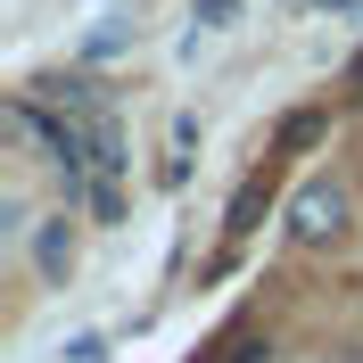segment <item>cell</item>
Wrapping results in <instances>:
<instances>
[{"label": "cell", "mask_w": 363, "mask_h": 363, "mask_svg": "<svg viewBox=\"0 0 363 363\" xmlns=\"http://www.w3.org/2000/svg\"><path fill=\"white\" fill-rule=\"evenodd\" d=\"M33 91H42V99H50V108H58V116H83V124H91V116H99V108H108V91L91 83V74H42V83H33Z\"/></svg>", "instance_id": "4"}, {"label": "cell", "mask_w": 363, "mask_h": 363, "mask_svg": "<svg viewBox=\"0 0 363 363\" xmlns=\"http://www.w3.org/2000/svg\"><path fill=\"white\" fill-rule=\"evenodd\" d=\"M322 133H330V116H322V108H289V116H281V133H272V157H297V149H314Z\"/></svg>", "instance_id": "7"}, {"label": "cell", "mask_w": 363, "mask_h": 363, "mask_svg": "<svg viewBox=\"0 0 363 363\" xmlns=\"http://www.w3.org/2000/svg\"><path fill=\"white\" fill-rule=\"evenodd\" d=\"M281 231H289V248L322 256V248H339L347 231H355V199H347V182L339 174H306L289 190V206H281Z\"/></svg>", "instance_id": "1"}, {"label": "cell", "mask_w": 363, "mask_h": 363, "mask_svg": "<svg viewBox=\"0 0 363 363\" xmlns=\"http://www.w3.org/2000/svg\"><path fill=\"white\" fill-rule=\"evenodd\" d=\"M240 17H248V0H190V25L199 33H240Z\"/></svg>", "instance_id": "8"}, {"label": "cell", "mask_w": 363, "mask_h": 363, "mask_svg": "<svg viewBox=\"0 0 363 363\" xmlns=\"http://www.w3.org/2000/svg\"><path fill=\"white\" fill-rule=\"evenodd\" d=\"M58 363H108V339H99V330H74V339L58 347Z\"/></svg>", "instance_id": "9"}, {"label": "cell", "mask_w": 363, "mask_h": 363, "mask_svg": "<svg viewBox=\"0 0 363 363\" xmlns=\"http://www.w3.org/2000/svg\"><path fill=\"white\" fill-rule=\"evenodd\" d=\"M306 9H322V17H363V0H306Z\"/></svg>", "instance_id": "11"}, {"label": "cell", "mask_w": 363, "mask_h": 363, "mask_svg": "<svg viewBox=\"0 0 363 363\" xmlns=\"http://www.w3.org/2000/svg\"><path fill=\"white\" fill-rule=\"evenodd\" d=\"M264 206H272V165H264V174H248V182H240V199H231L223 231H231V240H248V231L264 223Z\"/></svg>", "instance_id": "5"}, {"label": "cell", "mask_w": 363, "mask_h": 363, "mask_svg": "<svg viewBox=\"0 0 363 363\" xmlns=\"http://www.w3.org/2000/svg\"><path fill=\"white\" fill-rule=\"evenodd\" d=\"M0 231H33V206H25V190H0Z\"/></svg>", "instance_id": "10"}, {"label": "cell", "mask_w": 363, "mask_h": 363, "mask_svg": "<svg viewBox=\"0 0 363 363\" xmlns=\"http://www.w3.org/2000/svg\"><path fill=\"white\" fill-rule=\"evenodd\" d=\"M83 206H50V215H33V231H25V256H33V281L42 289H67L74 272H83Z\"/></svg>", "instance_id": "2"}, {"label": "cell", "mask_w": 363, "mask_h": 363, "mask_svg": "<svg viewBox=\"0 0 363 363\" xmlns=\"http://www.w3.org/2000/svg\"><path fill=\"white\" fill-rule=\"evenodd\" d=\"M133 42H140V25H133V17H99V25L83 33V67H108V58H124Z\"/></svg>", "instance_id": "6"}, {"label": "cell", "mask_w": 363, "mask_h": 363, "mask_svg": "<svg viewBox=\"0 0 363 363\" xmlns=\"http://www.w3.org/2000/svg\"><path fill=\"white\" fill-rule=\"evenodd\" d=\"M74 206L91 215V231H124V215H133V206H124V182H116V174H83Z\"/></svg>", "instance_id": "3"}, {"label": "cell", "mask_w": 363, "mask_h": 363, "mask_svg": "<svg viewBox=\"0 0 363 363\" xmlns=\"http://www.w3.org/2000/svg\"><path fill=\"white\" fill-rule=\"evenodd\" d=\"M347 91H363V50H355V67H347Z\"/></svg>", "instance_id": "12"}]
</instances>
